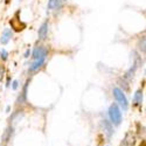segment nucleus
Here are the masks:
<instances>
[{
  "mask_svg": "<svg viewBox=\"0 0 146 146\" xmlns=\"http://www.w3.org/2000/svg\"><path fill=\"white\" fill-rule=\"evenodd\" d=\"M112 94H113V97H115L116 102L120 105V108L123 109V110H127L129 109V101L126 98L124 91L121 90L120 88H113Z\"/></svg>",
  "mask_w": 146,
  "mask_h": 146,
  "instance_id": "obj_1",
  "label": "nucleus"
},
{
  "mask_svg": "<svg viewBox=\"0 0 146 146\" xmlns=\"http://www.w3.org/2000/svg\"><path fill=\"white\" fill-rule=\"evenodd\" d=\"M109 117H110L113 125H119L121 123V112L118 104L113 103L109 108Z\"/></svg>",
  "mask_w": 146,
  "mask_h": 146,
  "instance_id": "obj_2",
  "label": "nucleus"
},
{
  "mask_svg": "<svg viewBox=\"0 0 146 146\" xmlns=\"http://www.w3.org/2000/svg\"><path fill=\"white\" fill-rule=\"evenodd\" d=\"M33 60H46L47 55H48V49L44 46H38L34 48L33 50Z\"/></svg>",
  "mask_w": 146,
  "mask_h": 146,
  "instance_id": "obj_3",
  "label": "nucleus"
},
{
  "mask_svg": "<svg viewBox=\"0 0 146 146\" xmlns=\"http://www.w3.org/2000/svg\"><path fill=\"white\" fill-rule=\"evenodd\" d=\"M135 144H136L135 136H133L131 132H127L123 139V141L120 143V146H135Z\"/></svg>",
  "mask_w": 146,
  "mask_h": 146,
  "instance_id": "obj_4",
  "label": "nucleus"
},
{
  "mask_svg": "<svg viewBox=\"0 0 146 146\" xmlns=\"http://www.w3.org/2000/svg\"><path fill=\"white\" fill-rule=\"evenodd\" d=\"M102 127H103L104 133L106 135L108 138H110V137L113 135V127H112V125H111L110 121H108L106 119L102 120Z\"/></svg>",
  "mask_w": 146,
  "mask_h": 146,
  "instance_id": "obj_5",
  "label": "nucleus"
},
{
  "mask_svg": "<svg viewBox=\"0 0 146 146\" xmlns=\"http://www.w3.org/2000/svg\"><path fill=\"white\" fill-rule=\"evenodd\" d=\"M12 35H13V33H12V29L9 28H5L1 33V38H0V41H1L3 44H7L9 42V40L12 39Z\"/></svg>",
  "mask_w": 146,
  "mask_h": 146,
  "instance_id": "obj_6",
  "label": "nucleus"
},
{
  "mask_svg": "<svg viewBox=\"0 0 146 146\" xmlns=\"http://www.w3.org/2000/svg\"><path fill=\"white\" fill-rule=\"evenodd\" d=\"M47 35H48V22L46 21L40 26L39 32H38V36H39L40 40H44L47 38Z\"/></svg>",
  "mask_w": 146,
  "mask_h": 146,
  "instance_id": "obj_7",
  "label": "nucleus"
},
{
  "mask_svg": "<svg viewBox=\"0 0 146 146\" xmlns=\"http://www.w3.org/2000/svg\"><path fill=\"white\" fill-rule=\"evenodd\" d=\"M44 61H46V60H33V63L29 66V71H31V72H34V71H36V70H39V69L43 66Z\"/></svg>",
  "mask_w": 146,
  "mask_h": 146,
  "instance_id": "obj_8",
  "label": "nucleus"
},
{
  "mask_svg": "<svg viewBox=\"0 0 146 146\" xmlns=\"http://www.w3.org/2000/svg\"><path fill=\"white\" fill-rule=\"evenodd\" d=\"M141 102H143V90L139 89L133 95V105L139 106V105H141Z\"/></svg>",
  "mask_w": 146,
  "mask_h": 146,
  "instance_id": "obj_9",
  "label": "nucleus"
},
{
  "mask_svg": "<svg viewBox=\"0 0 146 146\" xmlns=\"http://www.w3.org/2000/svg\"><path fill=\"white\" fill-rule=\"evenodd\" d=\"M137 69H138V67H137V66L132 64V67H131V68L125 72V75H124L123 77H124L126 81H129V82H130L133 77H135V74H136V70H137Z\"/></svg>",
  "mask_w": 146,
  "mask_h": 146,
  "instance_id": "obj_10",
  "label": "nucleus"
},
{
  "mask_svg": "<svg viewBox=\"0 0 146 146\" xmlns=\"http://www.w3.org/2000/svg\"><path fill=\"white\" fill-rule=\"evenodd\" d=\"M28 83H29V81H27V82H26L25 87H23V90H22L21 95L19 96V98H18V102H19L20 104L25 103V101H26V97H27V88H28Z\"/></svg>",
  "mask_w": 146,
  "mask_h": 146,
  "instance_id": "obj_11",
  "label": "nucleus"
},
{
  "mask_svg": "<svg viewBox=\"0 0 146 146\" xmlns=\"http://www.w3.org/2000/svg\"><path fill=\"white\" fill-rule=\"evenodd\" d=\"M62 3H63V0H49V1H48V8L49 9H56L61 6Z\"/></svg>",
  "mask_w": 146,
  "mask_h": 146,
  "instance_id": "obj_12",
  "label": "nucleus"
},
{
  "mask_svg": "<svg viewBox=\"0 0 146 146\" xmlns=\"http://www.w3.org/2000/svg\"><path fill=\"white\" fill-rule=\"evenodd\" d=\"M145 42H146V39H145V36H141V38L139 39L138 43H137V47H138V50L143 54H145L146 52V48H145Z\"/></svg>",
  "mask_w": 146,
  "mask_h": 146,
  "instance_id": "obj_13",
  "label": "nucleus"
},
{
  "mask_svg": "<svg viewBox=\"0 0 146 146\" xmlns=\"http://www.w3.org/2000/svg\"><path fill=\"white\" fill-rule=\"evenodd\" d=\"M12 133H13V127H7L5 133H4V136H3V141H8L11 139V136H12Z\"/></svg>",
  "mask_w": 146,
  "mask_h": 146,
  "instance_id": "obj_14",
  "label": "nucleus"
},
{
  "mask_svg": "<svg viewBox=\"0 0 146 146\" xmlns=\"http://www.w3.org/2000/svg\"><path fill=\"white\" fill-rule=\"evenodd\" d=\"M119 83H120V87H121V90H129L130 87H129V81H126L124 77L123 78H119Z\"/></svg>",
  "mask_w": 146,
  "mask_h": 146,
  "instance_id": "obj_15",
  "label": "nucleus"
},
{
  "mask_svg": "<svg viewBox=\"0 0 146 146\" xmlns=\"http://www.w3.org/2000/svg\"><path fill=\"white\" fill-rule=\"evenodd\" d=\"M0 57H1L4 61L7 60V57H8V53H7L6 49H1V50H0Z\"/></svg>",
  "mask_w": 146,
  "mask_h": 146,
  "instance_id": "obj_16",
  "label": "nucleus"
},
{
  "mask_svg": "<svg viewBox=\"0 0 146 146\" xmlns=\"http://www.w3.org/2000/svg\"><path fill=\"white\" fill-rule=\"evenodd\" d=\"M4 72H5V69H4V67H0V78L3 77V75H4Z\"/></svg>",
  "mask_w": 146,
  "mask_h": 146,
  "instance_id": "obj_17",
  "label": "nucleus"
},
{
  "mask_svg": "<svg viewBox=\"0 0 146 146\" xmlns=\"http://www.w3.org/2000/svg\"><path fill=\"white\" fill-rule=\"evenodd\" d=\"M13 89H18V81L13 82Z\"/></svg>",
  "mask_w": 146,
  "mask_h": 146,
  "instance_id": "obj_18",
  "label": "nucleus"
},
{
  "mask_svg": "<svg viewBox=\"0 0 146 146\" xmlns=\"http://www.w3.org/2000/svg\"><path fill=\"white\" fill-rule=\"evenodd\" d=\"M29 54H31V50H29V49H27V50H26V53H25V57H26V58H27V57H29Z\"/></svg>",
  "mask_w": 146,
  "mask_h": 146,
  "instance_id": "obj_19",
  "label": "nucleus"
}]
</instances>
